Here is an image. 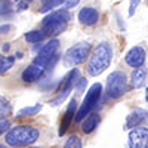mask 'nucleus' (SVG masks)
Returning <instances> with one entry per match:
<instances>
[{
	"mask_svg": "<svg viewBox=\"0 0 148 148\" xmlns=\"http://www.w3.org/2000/svg\"><path fill=\"white\" fill-rule=\"evenodd\" d=\"M111 58H113V51H111V46L108 43H101L95 47V51L88 62V73L90 76H99L102 74L110 62H111Z\"/></svg>",
	"mask_w": 148,
	"mask_h": 148,
	"instance_id": "nucleus-1",
	"label": "nucleus"
},
{
	"mask_svg": "<svg viewBox=\"0 0 148 148\" xmlns=\"http://www.w3.org/2000/svg\"><path fill=\"white\" fill-rule=\"evenodd\" d=\"M40 136V132L31 126H16L6 133V142L12 147H25L34 144Z\"/></svg>",
	"mask_w": 148,
	"mask_h": 148,
	"instance_id": "nucleus-2",
	"label": "nucleus"
},
{
	"mask_svg": "<svg viewBox=\"0 0 148 148\" xmlns=\"http://www.w3.org/2000/svg\"><path fill=\"white\" fill-rule=\"evenodd\" d=\"M70 21V14L67 9H59L55 12H51L49 15L45 16L42 22V31L46 33V36H58L61 34Z\"/></svg>",
	"mask_w": 148,
	"mask_h": 148,
	"instance_id": "nucleus-3",
	"label": "nucleus"
},
{
	"mask_svg": "<svg viewBox=\"0 0 148 148\" xmlns=\"http://www.w3.org/2000/svg\"><path fill=\"white\" fill-rule=\"evenodd\" d=\"M101 92H102V86L101 83H95L90 86V89L88 90V93H86L84 99L77 111V116H76V120L77 121H83L86 119V116L90 114V111L96 107L98 101H99L101 98Z\"/></svg>",
	"mask_w": 148,
	"mask_h": 148,
	"instance_id": "nucleus-4",
	"label": "nucleus"
},
{
	"mask_svg": "<svg viewBox=\"0 0 148 148\" xmlns=\"http://www.w3.org/2000/svg\"><path fill=\"white\" fill-rule=\"evenodd\" d=\"M127 90V77L125 73L114 71L107 79V95L111 99H119Z\"/></svg>",
	"mask_w": 148,
	"mask_h": 148,
	"instance_id": "nucleus-5",
	"label": "nucleus"
},
{
	"mask_svg": "<svg viewBox=\"0 0 148 148\" xmlns=\"http://www.w3.org/2000/svg\"><path fill=\"white\" fill-rule=\"evenodd\" d=\"M90 52V45L89 43H77L71 46L64 55V64L67 67H76L82 62H84Z\"/></svg>",
	"mask_w": 148,
	"mask_h": 148,
	"instance_id": "nucleus-6",
	"label": "nucleus"
},
{
	"mask_svg": "<svg viewBox=\"0 0 148 148\" xmlns=\"http://www.w3.org/2000/svg\"><path fill=\"white\" fill-rule=\"evenodd\" d=\"M79 74H80V71L77 70V68H74V70H71L67 76L64 77V80L61 82V84H59V89H58V96L55 98L53 101H51V105H59L61 102H62L65 98L70 95V92H71V89L74 88V84H76V82H77V77H79Z\"/></svg>",
	"mask_w": 148,
	"mask_h": 148,
	"instance_id": "nucleus-7",
	"label": "nucleus"
},
{
	"mask_svg": "<svg viewBox=\"0 0 148 148\" xmlns=\"http://www.w3.org/2000/svg\"><path fill=\"white\" fill-rule=\"evenodd\" d=\"M58 47H59V40L53 39V40H51V42H47V43L42 47V51L39 52V55L36 56L34 62H36V64H40V65H43V67L49 65V64H51V59L55 58V53H56V51H58Z\"/></svg>",
	"mask_w": 148,
	"mask_h": 148,
	"instance_id": "nucleus-8",
	"label": "nucleus"
},
{
	"mask_svg": "<svg viewBox=\"0 0 148 148\" xmlns=\"http://www.w3.org/2000/svg\"><path fill=\"white\" fill-rule=\"evenodd\" d=\"M129 148H148V129L136 127L129 133Z\"/></svg>",
	"mask_w": 148,
	"mask_h": 148,
	"instance_id": "nucleus-9",
	"label": "nucleus"
},
{
	"mask_svg": "<svg viewBox=\"0 0 148 148\" xmlns=\"http://www.w3.org/2000/svg\"><path fill=\"white\" fill-rule=\"evenodd\" d=\"M145 62V49L135 46L126 53V64L132 68H141Z\"/></svg>",
	"mask_w": 148,
	"mask_h": 148,
	"instance_id": "nucleus-10",
	"label": "nucleus"
},
{
	"mask_svg": "<svg viewBox=\"0 0 148 148\" xmlns=\"http://www.w3.org/2000/svg\"><path fill=\"white\" fill-rule=\"evenodd\" d=\"M45 68H46V67H43V65H40V64L33 62L30 67H27L25 70L22 71L21 79L25 82V83H33V82L39 80V79L42 77V74L45 73Z\"/></svg>",
	"mask_w": 148,
	"mask_h": 148,
	"instance_id": "nucleus-11",
	"label": "nucleus"
},
{
	"mask_svg": "<svg viewBox=\"0 0 148 148\" xmlns=\"http://www.w3.org/2000/svg\"><path fill=\"white\" fill-rule=\"evenodd\" d=\"M76 108H77V105H76V101H71V104L68 105V108H67V111H65V114H64V117H62V121H61V126H59V135L62 136V135L67 132V129L70 127V125H71V121L74 120V116H77V113H76Z\"/></svg>",
	"mask_w": 148,
	"mask_h": 148,
	"instance_id": "nucleus-12",
	"label": "nucleus"
},
{
	"mask_svg": "<svg viewBox=\"0 0 148 148\" xmlns=\"http://www.w3.org/2000/svg\"><path fill=\"white\" fill-rule=\"evenodd\" d=\"M99 19V14L93 8H83L79 12V21L84 25H93Z\"/></svg>",
	"mask_w": 148,
	"mask_h": 148,
	"instance_id": "nucleus-13",
	"label": "nucleus"
},
{
	"mask_svg": "<svg viewBox=\"0 0 148 148\" xmlns=\"http://www.w3.org/2000/svg\"><path fill=\"white\" fill-rule=\"evenodd\" d=\"M147 113L144 110H133L132 113L127 116V120H126V127L129 129H133V127H136L141 125V121L145 119Z\"/></svg>",
	"mask_w": 148,
	"mask_h": 148,
	"instance_id": "nucleus-14",
	"label": "nucleus"
},
{
	"mask_svg": "<svg viewBox=\"0 0 148 148\" xmlns=\"http://www.w3.org/2000/svg\"><path fill=\"white\" fill-rule=\"evenodd\" d=\"M98 123H99V116L95 114V113H92V114H89L88 117L83 120V123H82V130H83L84 133H92V132L96 129Z\"/></svg>",
	"mask_w": 148,
	"mask_h": 148,
	"instance_id": "nucleus-15",
	"label": "nucleus"
},
{
	"mask_svg": "<svg viewBox=\"0 0 148 148\" xmlns=\"http://www.w3.org/2000/svg\"><path fill=\"white\" fill-rule=\"evenodd\" d=\"M145 80H147V71L145 68H136L133 73H132V86L135 89H141L142 86L145 84Z\"/></svg>",
	"mask_w": 148,
	"mask_h": 148,
	"instance_id": "nucleus-16",
	"label": "nucleus"
},
{
	"mask_svg": "<svg viewBox=\"0 0 148 148\" xmlns=\"http://www.w3.org/2000/svg\"><path fill=\"white\" fill-rule=\"evenodd\" d=\"M46 37V33L45 31H39V30H34V31H30L25 34V40L28 43H39L42 42Z\"/></svg>",
	"mask_w": 148,
	"mask_h": 148,
	"instance_id": "nucleus-17",
	"label": "nucleus"
},
{
	"mask_svg": "<svg viewBox=\"0 0 148 148\" xmlns=\"http://www.w3.org/2000/svg\"><path fill=\"white\" fill-rule=\"evenodd\" d=\"M42 110V104H36L34 107H25V108H21L18 113H16V116L18 117H24V116H34V114H37L39 111Z\"/></svg>",
	"mask_w": 148,
	"mask_h": 148,
	"instance_id": "nucleus-18",
	"label": "nucleus"
},
{
	"mask_svg": "<svg viewBox=\"0 0 148 148\" xmlns=\"http://www.w3.org/2000/svg\"><path fill=\"white\" fill-rule=\"evenodd\" d=\"M62 2H65V0H45L43 2V5H42V9H40V12L42 14H46V12H51L52 9H55V8H58Z\"/></svg>",
	"mask_w": 148,
	"mask_h": 148,
	"instance_id": "nucleus-19",
	"label": "nucleus"
},
{
	"mask_svg": "<svg viewBox=\"0 0 148 148\" xmlns=\"http://www.w3.org/2000/svg\"><path fill=\"white\" fill-rule=\"evenodd\" d=\"M15 62V56H2V61H0V73H6Z\"/></svg>",
	"mask_w": 148,
	"mask_h": 148,
	"instance_id": "nucleus-20",
	"label": "nucleus"
},
{
	"mask_svg": "<svg viewBox=\"0 0 148 148\" xmlns=\"http://www.w3.org/2000/svg\"><path fill=\"white\" fill-rule=\"evenodd\" d=\"M65 148H82V141H80V138L76 136V135L70 136V139L65 142Z\"/></svg>",
	"mask_w": 148,
	"mask_h": 148,
	"instance_id": "nucleus-21",
	"label": "nucleus"
},
{
	"mask_svg": "<svg viewBox=\"0 0 148 148\" xmlns=\"http://www.w3.org/2000/svg\"><path fill=\"white\" fill-rule=\"evenodd\" d=\"M9 110H10L9 102H8L6 99H2V105H0V114H2V119L9 114Z\"/></svg>",
	"mask_w": 148,
	"mask_h": 148,
	"instance_id": "nucleus-22",
	"label": "nucleus"
},
{
	"mask_svg": "<svg viewBox=\"0 0 148 148\" xmlns=\"http://www.w3.org/2000/svg\"><path fill=\"white\" fill-rule=\"evenodd\" d=\"M86 83H88V80H86V79H79V83L76 84V90H77L79 93H82V92L84 90Z\"/></svg>",
	"mask_w": 148,
	"mask_h": 148,
	"instance_id": "nucleus-23",
	"label": "nucleus"
},
{
	"mask_svg": "<svg viewBox=\"0 0 148 148\" xmlns=\"http://www.w3.org/2000/svg\"><path fill=\"white\" fill-rule=\"evenodd\" d=\"M139 5V0H130V8H129V15L133 16V14L136 12V8Z\"/></svg>",
	"mask_w": 148,
	"mask_h": 148,
	"instance_id": "nucleus-24",
	"label": "nucleus"
},
{
	"mask_svg": "<svg viewBox=\"0 0 148 148\" xmlns=\"http://www.w3.org/2000/svg\"><path fill=\"white\" fill-rule=\"evenodd\" d=\"M79 3H80V0H65L64 6H65L67 9H71V8H74V6H77Z\"/></svg>",
	"mask_w": 148,
	"mask_h": 148,
	"instance_id": "nucleus-25",
	"label": "nucleus"
},
{
	"mask_svg": "<svg viewBox=\"0 0 148 148\" xmlns=\"http://www.w3.org/2000/svg\"><path fill=\"white\" fill-rule=\"evenodd\" d=\"M8 127H9V121L5 120V119H2V123H0V132H5Z\"/></svg>",
	"mask_w": 148,
	"mask_h": 148,
	"instance_id": "nucleus-26",
	"label": "nucleus"
},
{
	"mask_svg": "<svg viewBox=\"0 0 148 148\" xmlns=\"http://www.w3.org/2000/svg\"><path fill=\"white\" fill-rule=\"evenodd\" d=\"M10 30V25H2V33H8Z\"/></svg>",
	"mask_w": 148,
	"mask_h": 148,
	"instance_id": "nucleus-27",
	"label": "nucleus"
},
{
	"mask_svg": "<svg viewBox=\"0 0 148 148\" xmlns=\"http://www.w3.org/2000/svg\"><path fill=\"white\" fill-rule=\"evenodd\" d=\"M25 2H27V3H28V2H30V0H25Z\"/></svg>",
	"mask_w": 148,
	"mask_h": 148,
	"instance_id": "nucleus-28",
	"label": "nucleus"
},
{
	"mask_svg": "<svg viewBox=\"0 0 148 148\" xmlns=\"http://www.w3.org/2000/svg\"><path fill=\"white\" fill-rule=\"evenodd\" d=\"M0 148H5V147H3V145H2V147H0Z\"/></svg>",
	"mask_w": 148,
	"mask_h": 148,
	"instance_id": "nucleus-29",
	"label": "nucleus"
}]
</instances>
